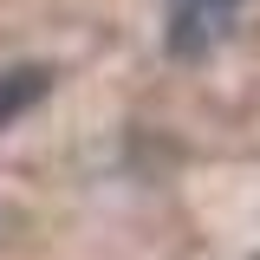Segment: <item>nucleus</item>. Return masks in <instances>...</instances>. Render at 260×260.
<instances>
[{"mask_svg": "<svg viewBox=\"0 0 260 260\" xmlns=\"http://www.w3.org/2000/svg\"><path fill=\"white\" fill-rule=\"evenodd\" d=\"M241 20V0H169V59H208Z\"/></svg>", "mask_w": 260, "mask_h": 260, "instance_id": "1", "label": "nucleus"}, {"mask_svg": "<svg viewBox=\"0 0 260 260\" xmlns=\"http://www.w3.org/2000/svg\"><path fill=\"white\" fill-rule=\"evenodd\" d=\"M46 91H52V72H46V65H13V72H0V130L13 124L20 111H32Z\"/></svg>", "mask_w": 260, "mask_h": 260, "instance_id": "2", "label": "nucleus"}]
</instances>
